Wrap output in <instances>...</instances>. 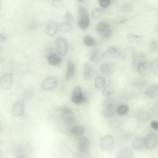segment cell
Masks as SVG:
<instances>
[{
  "label": "cell",
  "mask_w": 158,
  "mask_h": 158,
  "mask_svg": "<svg viewBox=\"0 0 158 158\" xmlns=\"http://www.w3.org/2000/svg\"><path fill=\"white\" fill-rule=\"evenodd\" d=\"M150 50L153 52H157L158 50V43L156 40H153L150 43Z\"/></svg>",
  "instance_id": "obj_38"
},
{
  "label": "cell",
  "mask_w": 158,
  "mask_h": 158,
  "mask_svg": "<svg viewBox=\"0 0 158 158\" xmlns=\"http://www.w3.org/2000/svg\"><path fill=\"white\" fill-rule=\"evenodd\" d=\"M151 72L153 74L158 77V59L153 61L150 66Z\"/></svg>",
  "instance_id": "obj_37"
},
{
  "label": "cell",
  "mask_w": 158,
  "mask_h": 158,
  "mask_svg": "<svg viewBox=\"0 0 158 158\" xmlns=\"http://www.w3.org/2000/svg\"><path fill=\"white\" fill-rule=\"evenodd\" d=\"M149 68H150V65L149 63L147 61H145L138 65L136 68V69L140 74L143 75L148 71Z\"/></svg>",
  "instance_id": "obj_25"
},
{
  "label": "cell",
  "mask_w": 158,
  "mask_h": 158,
  "mask_svg": "<svg viewBox=\"0 0 158 158\" xmlns=\"http://www.w3.org/2000/svg\"><path fill=\"white\" fill-rule=\"evenodd\" d=\"M127 19H122V20H121L118 23V24H122V23H125V22H126Z\"/></svg>",
  "instance_id": "obj_46"
},
{
  "label": "cell",
  "mask_w": 158,
  "mask_h": 158,
  "mask_svg": "<svg viewBox=\"0 0 158 158\" xmlns=\"http://www.w3.org/2000/svg\"><path fill=\"white\" fill-rule=\"evenodd\" d=\"M71 101L77 105H82L86 103L87 99L80 86L77 85L73 88L71 93Z\"/></svg>",
  "instance_id": "obj_1"
},
{
  "label": "cell",
  "mask_w": 158,
  "mask_h": 158,
  "mask_svg": "<svg viewBox=\"0 0 158 158\" xmlns=\"http://www.w3.org/2000/svg\"><path fill=\"white\" fill-rule=\"evenodd\" d=\"M77 144L79 150L82 153H85L90 147V140L86 136H80L78 139Z\"/></svg>",
  "instance_id": "obj_9"
},
{
  "label": "cell",
  "mask_w": 158,
  "mask_h": 158,
  "mask_svg": "<svg viewBox=\"0 0 158 158\" xmlns=\"http://www.w3.org/2000/svg\"><path fill=\"white\" fill-rule=\"evenodd\" d=\"M55 45L57 51L60 55L64 56L67 53L68 45L66 39L61 37L57 38Z\"/></svg>",
  "instance_id": "obj_3"
},
{
  "label": "cell",
  "mask_w": 158,
  "mask_h": 158,
  "mask_svg": "<svg viewBox=\"0 0 158 158\" xmlns=\"http://www.w3.org/2000/svg\"><path fill=\"white\" fill-rule=\"evenodd\" d=\"M83 42L85 46L88 47H92L96 44L95 40L89 35H86L83 37Z\"/></svg>",
  "instance_id": "obj_33"
},
{
  "label": "cell",
  "mask_w": 158,
  "mask_h": 158,
  "mask_svg": "<svg viewBox=\"0 0 158 158\" xmlns=\"http://www.w3.org/2000/svg\"><path fill=\"white\" fill-rule=\"evenodd\" d=\"M83 73L84 79L90 81L94 76V69L89 63H85L83 65Z\"/></svg>",
  "instance_id": "obj_12"
},
{
  "label": "cell",
  "mask_w": 158,
  "mask_h": 158,
  "mask_svg": "<svg viewBox=\"0 0 158 158\" xmlns=\"http://www.w3.org/2000/svg\"><path fill=\"white\" fill-rule=\"evenodd\" d=\"M66 20L67 21L68 23H72L74 21L73 16L69 11H67L66 13Z\"/></svg>",
  "instance_id": "obj_41"
},
{
  "label": "cell",
  "mask_w": 158,
  "mask_h": 158,
  "mask_svg": "<svg viewBox=\"0 0 158 158\" xmlns=\"http://www.w3.org/2000/svg\"><path fill=\"white\" fill-rule=\"evenodd\" d=\"M114 139L112 135H107L101 138L100 141V147L104 151L109 150L114 145Z\"/></svg>",
  "instance_id": "obj_7"
},
{
  "label": "cell",
  "mask_w": 158,
  "mask_h": 158,
  "mask_svg": "<svg viewBox=\"0 0 158 158\" xmlns=\"http://www.w3.org/2000/svg\"><path fill=\"white\" fill-rule=\"evenodd\" d=\"M145 94L150 98L158 97V84H155L147 87L144 92Z\"/></svg>",
  "instance_id": "obj_15"
},
{
  "label": "cell",
  "mask_w": 158,
  "mask_h": 158,
  "mask_svg": "<svg viewBox=\"0 0 158 158\" xmlns=\"http://www.w3.org/2000/svg\"><path fill=\"white\" fill-rule=\"evenodd\" d=\"M153 110L155 115L158 117V101L154 104Z\"/></svg>",
  "instance_id": "obj_44"
},
{
  "label": "cell",
  "mask_w": 158,
  "mask_h": 158,
  "mask_svg": "<svg viewBox=\"0 0 158 158\" xmlns=\"http://www.w3.org/2000/svg\"><path fill=\"white\" fill-rule=\"evenodd\" d=\"M150 127L155 131H158V122L156 121H153L150 123Z\"/></svg>",
  "instance_id": "obj_43"
},
{
  "label": "cell",
  "mask_w": 158,
  "mask_h": 158,
  "mask_svg": "<svg viewBox=\"0 0 158 158\" xmlns=\"http://www.w3.org/2000/svg\"><path fill=\"white\" fill-rule=\"evenodd\" d=\"M133 147L136 150H141L145 146L144 138L141 136L135 137L132 142Z\"/></svg>",
  "instance_id": "obj_16"
},
{
  "label": "cell",
  "mask_w": 158,
  "mask_h": 158,
  "mask_svg": "<svg viewBox=\"0 0 158 158\" xmlns=\"http://www.w3.org/2000/svg\"><path fill=\"white\" fill-rule=\"evenodd\" d=\"M127 38L128 41L131 44H138L144 39L143 36L134 33H130L128 34Z\"/></svg>",
  "instance_id": "obj_20"
},
{
  "label": "cell",
  "mask_w": 158,
  "mask_h": 158,
  "mask_svg": "<svg viewBox=\"0 0 158 158\" xmlns=\"http://www.w3.org/2000/svg\"><path fill=\"white\" fill-rule=\"evenodd\" d=\"M132 7V6L131 4H125L122 6V10L124 12H128V11L131 10Z\"/></svg>",
  "instance_id": "obj_42"
},
{
  "label": "cell",
  "mask_w": 158,
  "mask_h": 158,
  "mask_svg": "<svg viewBox=\"0 0 158 158\" xmlns=\"http://www.w3.org/2000/svg\"><path fill=\"white\" fill-rule=\"evenodd\" d=\"M72 27L70 24L68 22L62 23L59 26V30L62 32H68L72 30Z\"/></svg>",
  "instance_id": "obj_35"
},
{
  "label": "cell",
  "mask_w": 158,
  "mask_h": 158,
  "mask_svg": "<svg viewBox=\"0 0 158 158\" xmlns=\"http://www.w3.org/2000/svg\"><path fill=\"white\" fill-rule=\"evenodd\" d=\"M117 107V106H113L105 108V109L103 113V116L106 118H111L116 113Z\"/></svg>",
  "instance_id": "obj_26"
},
{
  "label": "cell",
  "mask_w": 158,
  "mask_h": 158,
  "mask_svg": "<svg viewBox=\"0 0 158 158\" xmlns=\"http://www.w3.org/2000/svg\"><path fill=\"white\" fill-rule=\"evenodd\" d=\"M147 84V81L143 78H138L135 79L132 82V85L136 88H141L144 87Z\"/></svg>",
  "instance_id": "obj_27"
},
{
  "label": "cell",
  "mask_w": 158,
  "mask_h": 158,
  "mask_svg": "<svg viewBox=\"0 0 158 158\" xmlns=\"http://www.w3.org/2000/svg\"><path fill=\"white\" fill-rule=\"evenodd\" d=\"M156 31L158 33V25L156 27Z\"/></svg>",
  "instance_id": "obj_47"
},
{
  "label": "cell",
  "mask_w": 158,
  "mask_h": 158,
  "mask_svg": "<svg viewBox=\"0 0 158 158\" xmlns=\"http://www.w3.org/2000/svg\"><path fill=\"white\" fill-rule=\"evenodd\" d=\"M98 1H99V0H98Z\"/></svg>",
  "instance_id": "obj_49"
},
{
  "label": "cell",
  "mask_w": 158,
  "mask_h": 158,
  "mask_svg": "<svg viewBox=\"0 0 158 158\" xmlns=\"http://www.w3.org/2000/svg\"><path fill=\"white\" fill-rule=\"evenodd\" d=\"M146 57L144 54L142 53L135 54L133 56V67L136 69L138 65L146 61Z\"/></svg>",
  "instance_id": "obj_17"
},
{
  "label": "cell",
  "mask_w": 158,
  "mask_h": 158,
  "mask_svg": "<svg viewBox=\"0 0 158 158\" xmlns=\"http://www.w3.org/2000/svg\"><path fill=\"white\" fill-rule=\"evenodd\" d=\"M47 62L50 65L57 66L62 63V59L57 54H51L47 57Z\"/></svg>",
  "instance_id": "obj_14"
},
{
  "label": "cell",
  "mask_w": 158,
  "mask_h": 158,
  "mask_svg": "<svg viewBox=\"0 0 158 158\" xmlns=\"http://www.w3.org/2000/svg\"><path fill=\"white\" fill-rule=\"evenodd\" d=\"M25 113V107L23 103L16 102L13 105L12 113L15 117H21Z\"/></svg>",
  "instance_id": "obj_10"
},
{
  "label": "cell",
  "mask_w": 158,
  "mask_h": 158,
  "mask_svg": "<svg viewBox=\"0 0 158 158\" xmlns=\"http://www.w3.org/2000/svg\"><path fill=\"white\" fill-rule=\"evenodd\" d=\"M134 154L130 149L127 148H122L117 154V158H134Z\"/></svg>",
  "instance_id": "obj_19"
},
{
  "label": "cell",
  "mask_w": 158,
  "mask_h": 158,
  "mask_svg": "<svg viewBox=\"0 0 158 158\" xmlns=\"http://www.w3.org/2000/svg\"><path fill=\"white\" fill-rule=\"evenodd\" d=\"M58 85V80L55 77H50L45 79L42 82L41 86L45 90H52L55 89Z\"/></svg>",
  "instance_id": "obj_6"
},
{
  "label": "cell",
  "mask_w": 158,
  "mask_h": 158,
  "mask_svg": "<svg viewBox=\"0 0 158 158\" xmlns=\"http://www.w3.org/2000/svg\"><path fill=\"white\" fill-rule=\"evenodd\" d=\"M116 70L115 65L111 63H105L100 67V71L102 74L106 76L112 75Z\"/></svg>",
  "instance_id": "obj_11"
},
{
  "label": "cell",
  "mask_w": 158,
  "mask_h": 158,
  "mask_svg": "<svg viewBox=\"0 0 158 158\" xmlns=\"http://www.w3.org/2000/svg\"><path fill=\"white\" fill-rule=\"evenodd\" d=\"M98 52H99V50L97 48H95L92 51L89 58L91 62H95L97 61L96 60L98 58Z\"/></svg>",
  "instance_id": "obj_36"
},
{
  "label": "cell",
  "mask_w": 158,
  "mask_h": 158,
  "mask_svg": "<svg viewBox=\"0 0 158 158\" xmlns=\"http://www.w3.org/2000/svg\"><path fill=\"white\" fill-rule=\"evenodd\" d=\"M129 110V107L127 105H121L117 107L116 113L120 116H124L127 114Z\"/></svg>",
  "instance_id": "obj_31"
},
{
  "label": "cell",
  "mask_w": 158,
  "mask_h": 158,
  "mask_svg": "<svg viewBox=\"0 0 158 158\" xmlns=\"http://www.w3.org/2000/svg\"><path fill=\"white\" fill-rule=\"evenodd\" d=\"M78 2H83V0H78Z\"/></svg>",
  "instance_id": "obj_48"
},
{
  "label": "cell",
  "mask_w": 158,
  "mask_h": 158,
  "mask_svg": "<svg viewBox=\"0 0 158 158\" xmlns=\"http://www.w3.org/2000/svg\"><path fill=\"white\" fill-rule=\"evenodd\" d=\"M6 40V38L5 36L1 33L0 34V41L4 42Z\"/></svg>",
  "instance_id": "obj_45"
},
{
  "label": "cell",
  "mask_w": 158,
  "mask_h": 158,
  "mask_svg": "<svg viewBox=\"0 0 158 158\" xmlns=\"http://www.w3.org/2000/svg\"><path fill=\"white\" fill-rule=\"evenodd\" d=\"M78 12L79 19L90 18L87 9L81 5H79L78 6Z\"/></svg>",
  "instance_id": "obj_32"
},
{
  "label": "cell",
  "mask_w": 158,
  "mask_h": 158,
  "mask_svg": "<svg viewBox=\"0 0 158 158\" xmlns=\"http://www.w3.org/2000/svg\"><path fill=\"white\" fill-rule=\"evenodd\" d=\"M99 3L101 7L105 8L110 4V0H99Z\"/></svg>",
  "instance_id": "obj_40"
},
{
  "label": "cell",
  "mask_w": 158,
  "mask_h": 158,
  "mask_svg": "<svg viewBox=\"0 0 158 158\" xmlns=\"http://www.w3.org/2000/svg\"><path fill=\"white\" fill-rule=\"evenodd\" d=\"M106 82L105 78L102 76L96 77L95 80V88L97 90H102L105 86Z\"/></svg>",
  "instance_id": "obj_22"
},
{
  "label": "cell",
  "mask_w": 158,
  "mask_h": 158,
  "mask_svg": "<svg viewBox=\"0 0 158 158\" xmlns=\"http://www.w3.org/2000/svg\"><path fill=\"white\" fill-rule=\"evenodd\" d=\"M96 31L97 33L104 39L109 38L112 34V29L108 22L102 21L96 25Z\"/></svg>",
  "instance_id": "obj_2"
},
{
  "label": "cell",
  "mask_w": 158,
  "mask_h": 158,
  "mask_svg": "<svg viewBox=\"0 0 158 158\" xmlns=\"http://www.w3.org/2000/svg\"><path fill=\"white\" fill-rule=\"evenodd\" d=\"M104 10L102 8H96L92 12V16L95 19H99L104 15Z\"/></svg>",
  "instance_id": "obj_34"
},
{
  "label": "cell",
  "mask_w": 158,
  "mask_h": 158,
  "mask_svg": "<svg viewBox=\"0 0 158 158\" xmlns=\"http://www.w3.org/2000/svg\"><path fill=\"white\" fill-rule=\"evenodd\" d=\"M119 102V99L117 97L109 96L107 98L104 100L103 105L105 108L113 106H118Z\"/></svg>",
  "instance_id": "obj_18"
},
{
  "label": "cell",
  "mask_w": 158,
  "mask_h": 158,
  "mask_svg": "<svg viewBox=\"0 0 158 158\" xmlns=\"http://www.w3.org/2000/svg\"><path fill=\"white\" fill-rule=\"evenodd\" d=\"M151 118L150 113L147 111H142L138 113L137 118L140 122L145 123L149 120Z\"/></svg>",
  "instance_id": "obj_24"
},
{
  "label": "cell",
  "mask_w": 158,
  "mask_h": 158,
  "mask_svg": "<svg viewBox=\"0 0 158 158\" xmlns=\"http://www.w3.org/2000/svg\"><path fill=\"white\" fill-rule=\"evenodd\" d=\"M59 112L64 118L73 115V111L71 108L66 105H62L59 108Z\"/></svg>",
  "instance_id": "obj_23"
},
{
  "label": "cell",
  "mask_w": 158,
  "mask_h": 158,
  "mask_svg": "<svg viewBox=\"0 0 158 158\" xmlns=\"http://www.w3.org/2000/svg\"><path fill=\"white\" fill-rule=\"evenodd\" d=\"M90 18H81L79 19L78 26L82 30H85L90 26Z\"/></svg>",
  "instance_id": "obj_30"
},
{
  "label": "cell",
  "mask_w": 158,
  "mask_h": 158,
  "mask_svg": "<svg viewBox=\"0 0 158 158\" xmlns=\"http://www.w3.org/2000/svg\"><path fill=\"white\" fill-rule=\"evenodd\" d=\"M121 51L118 47H111L106 51L102 55L103 59H114L120 56Z\"/></svg>",
  "instance_id": "obj_8"
},
{
  "label": "cell",
  "mask_w": 158,
  "mask_h": 158,
  "mask_svg": "<svg viewBox=\"0 0 158 158\" xmlns=\"http://www.w3.org/2000/svg\"><path fill=\"white\" fill-rule=\"evenodd\" d=\"M75 73V65L71 61H68L66 73V79L69 80V79H71L74 76Z\"/></svg>",
  "instance_id": "obj_21"
},
{
  "label": "cell",
  "mask_w": 158,
  "mask_h": 158,
  "mask_svg": "<svg viewBox=\"0 0 158 158\" xmlns=\"http://www.w3.org/2000/svg\"><path fill=\"white\" fill-rule=\"evenodd\" d=\"M70 132L73 135L75 136H80L84 133V128L82 125H75L72 127Z\"/></svg>",
  "instance_id": "obj_28"
},
{
  "label": "cell",
  "mask_w": 158,
  "mask_h": 158,
  "mask_svg": "<svg viewBox=\"0 0 158 158\" xmlns=\"http://www.w3.org/2000/svg\"><path fill=\"white\" fill-rule=\"evenodd\" d=\"M158 136L155 133L148 134L144 138L145 146L147 149H153L157 144Z\"/></svg>",
  "instance_id": "obj_5"
},
{
  "label": "cell",
  "mask_w": 158,
  "mask_h": 158,
  "mask_svg": "<svg viewBox=\"0 0 158 158\" xmlns=\"http://www.w3.org/2000/svg\"><path fill=\"white\" fill-rule=\"evenodd\" d=\"M14 77L11 73H5L0 78V86L2 89L8 90L13 84Z\"/></svg>",
  "instance_id": "obj_4"
},
{
  "label": "cell",
  "mask_w": 158,
  "mask_h": 158,
  "mask_svg": "<svg viewBox=\"0 0 158 158\" xmlns=\"http://www.w3.org/2000/svg\"><path fill=\"white\" fill-rule=\"evenodd\" d=\"M52 5L55 7H62L65 4L64 0H53Z\"/></svg>",
  "instance_id": "obj_39"
},
{
  "label": "cell",
  "mask_w": 158,
  "mask_h": 158,
  "mask_svg": "<svg viewBox=\"0 0 158 158\" xmlns=\"http://www.w3.org/2000/svg\"><path fill=\"white\" fill-rule=\"evenodd\" d=\"M115 92V88L112 84H108L105 86L103 90V95L105 97L112 95Z\"/></svg>",
  "instance_id": "obj_29"
},
{
  "label": "cell",
  "mask_w": 158,
  "mask_h": 158,
  "mask_svg": "<svg viewBox=\"0 0 158 158\" xmlns=\"http://www.w3.org/2000/svg\"><path fill=\"white\" fill-rule=\"evenodd\" d=\"M59 30V26L57 23L51 22L47 24L45 27V31L48 36H53L55 35Z\"/></svg>",
  "instance_id": "obj_13"
}]
</instances>
